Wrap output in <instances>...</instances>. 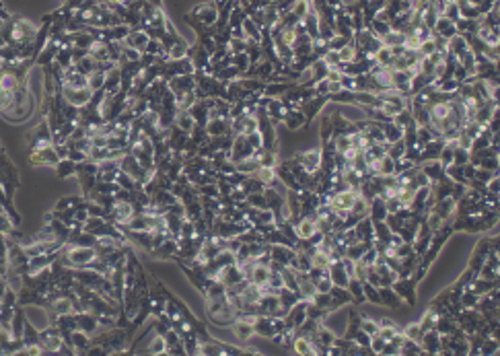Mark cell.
<instances>
[{
  "label": "cell",
  "instance_id": "6da1fadb",
  "mask_svg": "<svg viewBox=\"0 0 500 356\" xmlns=\"http://www.w3.org/2000/svg\"><path fill=\"white\" fill-rule=\"evenodd\" d=\"M97 258H99V249L95 245H72L64 253V260L68 262L66 266L82 268V270H87Z\"/></svg>",
  "mask_w": 500,
  "mask_h": 356
},
{
  "label": "cell",
  "instance_id": "7a4b0ae2",
  "mask_svg": "<svg viewBox=\"0 0 500 356\" xmlns=\"http://www.w3.org/2000/svg\"><path fill=\"white\" fill-rule=\"evenodd\" d=\"M62 93H64V101H66V103L72 105V107H78V109L87 107L91 103V99H93V91L89 87L72 89V87H66V84H62Z\"/></svg>",
  "mask_w": 500,
  "mask_h": 356
},
{
  "label": "cell",
  "instance_id": "3957f363",
  "mask_svg": "<svg viewBox=\"0 0 500 356\" xmlns=\"http://www.w3.org/2000/svg\"><path fill=\"white\" fill-rule=\"evenodd\" d=\"M192 14H196V19H198V23L202 27H214L216 21H218L220 10H218V6L214 2H200L198 6H194Z\"/></svg>",
  "mask_w": 500,
  "mask_h": 356
},
{
  "label": "cell",
  "instance_id": "277c9868",
  "mask_svg": "<svg viewBox=\"0 0 500 356\" xmlns=\"http://www.w3.org/2000/svg\"><path fill=\"white\" fill-rule=\"evenodd\" d=\"M358 192L354 190H342V192H334L330 198V206L334 212H350L354 202H356Z\"/></svg>",
  "mask_w": 500,
  "mask_h": 356
},
{
  "label": "cell",
  "instance_id": "5b68a950",
  "mask_svg": "<svg viewBox=\"0 0 500 356\" xmlns=\"http://www.w3.org/2000/svg\"><path fill=\"white\" fill-rule=\"evenodd\" d=\"M111 214H113V220L117 225H128L130 220H132V216L136 214V210H134V204L132 202H128V200H124V198H119V200H115V202H111Z\"/></svg>",
  "mask_w": 500,
  "mask_h": 356
},
{
  "label": "cell",
  "instance_id": "8992f818",
  "mask_svg": "<svg viewBox=\"0 0 500 356\" xmlns=\"http://www.w3.org/2000/svg\"><path fill=\"white\" fill-rule=\"evenodd\" d=\"M457 33H459V31H457V23L451 21V19H447V16H439L437 23L433 25V35L443 37V39H447V41H449L451 37H455Z\"/></svg>",
  "mask_w": 500,
  "mask_h": 356
},
{
  "label": "cell",
  "instance_id": "52a82bcc",
  "mask_svg": "<svg viewBox=\"0 0 500 356\" xmlns=\"http://www.w3.org/2000/svg\"><path fill=\"white\" fill-rule=\"evenodd\" d=\"M317 223L309 216H301L295 223V233H297V241H309L311 237L317 233Z\"/></svg>",
  "mask_w": 500,
  "mask_h": 356
},
{
  "label": "cell",
  "instance_id": "ba28073f",
  "mask_svg": "<svg viewBox=\"0 0 500 356\" xmlns=\"http://www.w3.org/2000/svg\"><path fill=\"white\" fill-rule=\"evenodd\" d=\"M49 307H51V313H54L56 317H60V315H72V313H76V305H74V301L70 299V297H56L54 301L49 303Z\"/></svg>",
  "mask_w": 500,
  "mask_h": 356
},
{
  "label": "cell",
  "instance_id": "9c48e42d",
  "mask_svg": "<svg viewBox=\"0 0 500 356\" xmlns=\"http://www.w3.org/2000/svg\"><path fill=\"white\" fill-rule=\"evenodd\" d=\"M420 346L424 350V354H439L441 352V334L437 330H428L422 334L420 338Z\"/></svg>",
  "mask_w": 500,
  "mask_h": 356
},
{
  "label": "cell",
  "instance_id": "30bf717a",
  "mask_svg": "<svg viewBox=\"0 0 500 356\" xmlns=\"http://www.w3.org/2000/svg\"><path fill=\"white\" fill-rule=\"evenodd\" d=\"M352 229H354V233H356V239H358V241H369V243H373V239H375V227H373V220H371L369 216H363Z\"/></svg>",
  "mask_w": 500,
  "mask_h": 356
},
{
  "label": "cell",
  "instance_id": "8fae6325",
  "mask_svg": "<svg viewBox=\"0 0 500 356\" xmlns=\"http://www.w3.org/2000/svg\"><path fill=\"white\" fill-rule=\"evenodd\" d=\"M25 311H27V321H29L33 328L43 330V328L49 326V313H45V309H41V307H27Z\"/></svg>",
  "mask_w": 500,
  "mask_h": 356
},
{
  "label": "cell",
  "instance_id": "7c38bea8",
  "mask_svg": "<svg viewBox=\"0 0 500 356\" xmlns=\"http://www.w3.org/2000/svg\"><path fill=\"white\" fill-rule=\"evenodd\" d=\"M381 128H383L385 142H387V144H393V142H398V140H402V138H404V128H402L400 124H395L393 120H391V122L381 124Z\"/></svg>",
  "mask_w": 500,
  "mask_h": 356
},
{
  "label": "cell",
  "instance_id": "4fadbf2b",
  "mask_svg": "<svg viewBox=\"0 0 500 356\" xmlns=\"http://www.w3.org/2000/svg\"><path fill=\"white\" fill-rule=\"evenodd\" d=\"M241 29H243V35H245V39H251V41H257L260 43L262 41V35H264V31L257 27L249 16H243V21H241Z\"/></svg>",
  "mask_w": 500,
  "mask_h": 356
},
{
  "label": "cell",
  "instance_id": "5bb4252c",
  "mask_svg": "<svg viewBox=\"0 0 500 356\" xmlns=\"http://www.w3.org/2000/svg\"><path fill=\"white\" fill-rule=\"evenodd\" d=\"M290 348H292V352H297V354H301V356H311V354H315L311 342H309V338L303 336V334H297V336H295V342H292Z\"/></svg>",
  "mask_w": 500,
  "mask_h": 356
},
{
  "label": "cell",
  "instance_id": "9a60e30c",
  "mask_svg": "<svg viewBox=\"0 0 500 356\" xmlns=\"http://www.w3.org/2000/svg\"><path fill=\"white\" fill-rule=\"evenodd\" d=\"M167 352V342H165V336L163 334H157L152 338V340L148 342V354H163Z\"/></svg>",
  "mask_w": 500,
  "mask_h": 356
},
{
  "label": "cell",
  "instance_id": "2e32d148",
  "mask_svg": "<svg viewBox=\"0 0 500 356\" xmlns=\"http://www.w3.org/2000/svg\"><path fill=\"white\" fill-rule=\"evenodd\" d=\"M402 334H404V338L414 340V342H420V338H422V330L418 326V321H412V324H408L406 328H402Z\"/></svg>",
  "mask_w": 500,
  "mask_h": 356
},
{
  "label": "cell",
  "instance_id": "e0dca14e",
  "mask_svg": "<svg viewBox=\"0 0 500 356\" xmlns=\"http://www.w3.org/2000/svg\"><path fill=\"white\" fill-rule=\"evenodd\" d=\"M363 291H365V299H367L369 303H373V305H383L381 293H379L377 286H371L369 282H363Z\"/></svg>",
  "mask_w": 500,
  "mask_h": 356
},
{
  "label": "cell",
  "instance_id": "ac0fdd59",
  "mask_svg": "<svg viewBox=\"0 0 500 356\" xmlns=\"http://www.w3.org/2000/svg\"><path fill=\"white\" fill-rule=\"evenodd\" d=\"M358 328L363 330V332H367L369 336H375L377 330H379V321H375V319H371V317H360Z\"/></svg>",
  "mask_w": 500,
  "mask_h": 356
},
{
  "label": "cell",
  "instance_id": "d6986e66",
  "mask_svg": "<svg viewBox=\"0 0 500 356\" xmlns=\"http://www.w3.org/2000/svg\"><path fill=\"white\" fill-rule=\"evenodd\" d=\"M348 41H352V39H348V37L340 35V33H336L332 39H327V49H336V52H338V49H342Z\"/></svg>",
  "mask_w": 500,
  "mask_h": 356
},
{
  "label": "cell",
  "instance_id": "ffe728a7",
  "mask_svg": "<svg viewBox=\"0 0 500 356\" xmlns=\"http://www.w3.org/2000/svg\"><path fill=\"white\" fill-rule=\"evenodd\" d=\"M105 2H107V4H111V6H122V4L126 2V0H105Z\"/></svg>",
  "mask_w": 500,
  "mask_h": 356
}]
</instances>
